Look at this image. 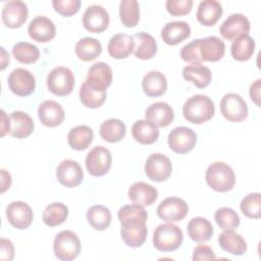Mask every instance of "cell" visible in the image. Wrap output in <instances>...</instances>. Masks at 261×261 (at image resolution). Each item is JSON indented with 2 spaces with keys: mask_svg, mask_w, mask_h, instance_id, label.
Wrapping results in <instances>:
<instances>
[{
  "mask_svg": "<svg viewBox=\"0 0 261 261\" xmlns=\"http://www.w3.org/2000/svg\"><path fill=\"white\" fill-rule=\"evenodd\" d=\"M125 124L117 118H109L100 125L101 138L109 143H116L122 140L125 136Z\"/></svg>",
  "mask_w": 261,
  "mask_h": 261,
  "instance_id": "cell-37",
  "label": "cell"
},
{
  "mask_svg": "<svg viewBox=\"0 0 261 261\" xmlns=\"http://www.w3.org/2000/svg\"><path fill=\"white\" fill-rule=\"evenodd\" d=\"M242 213L252 219H259L261 217V194L251 193L247 195L240 205Z\"/></svg>",
  "mask_w": 261,
  "mask_h": 261,
  "instance_id": "cell-43",
  "label": "cell"
},
{
  "mask_svg": "<svg viewBox=\"0 0 261 261\" xmlns=\"http://www.w3.org/2000/svg\"><path fill=\"white\" fill-rule=\"evenodd\" d=\"M199 44H200V39H197L185 45L180 50L181 59L186 62L201 63L202 59L199 53Z\"/></svg>",
  "mask_w": 261,
  "mask_h": 261,
  "instance_id": "cell-47",
  "label": "cell"
},
{
  "mask_svg": "<svg viewBox=\"0 0 261 261\" xmlns=\"http://www.w3.org/2000/svg\"><path fill=\"white\" fill-rule=\"evenodd\" d=\"M74 74L65 66L54 67L47 76V88L56 96L69 95L74 88Z\"/></svg>",
  "mask_w": 261,
  "mask_h": 261,
  "instance_id": "cell-6",
  "label": "cell"
},
{
  "mask_svg": "<svg viewBox=\"0 0 261 261\" xmlns=\"http://www.w3.org/2000/svg\"><path fill=\"white\" fill-rule=\"evenodd\" d=\"M80 0H53L52 5L56 12L63 16H71L75 14L81 7Z\"/></svg>",
  "mask_w": 261,
  "mask_h": 261,
  "instance_id": "cell-45",
  "label": "cell"
},
{
  "mask_svg": "<svg viewBox=\"0 0 261 261\" xmlns=\"http://www.w3.org/2000/svg\"><path fill=\"white\" fill-rule=\"evenodd\" d=\"M255 51L254 39L247 35H242L233 40L230 46V54L234 60L247 61L249 60Z\"/></svg>",
  "mask_w": 261,
  "mask_h": 261,
  "instance_id": "cell-35",
  "label": "cell"
},
{
  "mask_svg": "<svg viewBox=\"0 0 261 261\" xmlns=\"http://www.w3.org/2000/svg\"><path fill=\"white\" fill-rule=\"evenodd\" d=\"M56 177L64 187L73 188L81 185L84 179V172L76 161L65 159L59 163L56 169Z\"/></svg>",
  "mask_w": 261,
  "mask_h": 261,
  "instance_id": "cell-17",
  "label": "cell"
},
{
  "mask_svg": "<svg viewBox=\"0 0 261 261\" xmlns=\"http://www.w3.org/2000/svg\"><path fill=\"white\" fill-rule=\"evenodd\" d=\"M93 139L94 133L92 128L87 125H76L72 127L67 135L68 145L76 151L86 150L92 144Z\"/></svg>",
  "mask_w": 261,
  "mask_h": 261,
  "instance_id": "cell-34",
  "label": "cell"
},
{
  "mask_svg": "<svg viewBox=\"0 0 261 261\" xmlns=\"http://www.w3.org/2000/svg\"><path fill=\"white\" fill-rule=\"evenodd\" d=\"M220 112L228 121L240 122L247 118L249 109L242 96L236 93H227L220 101Z\"/></svg>",
  "mask_w": 261,
  "mask_h": 261,
  "instance_id": "cell-7",
  "label": "cell"
},
{
  "mask_svg": "<svg viewBox=\"0 0 261 261\" xmlns=\"http://www.w3.org/2000/svg\"><path fill=\"white\" fill-rule=\"evenodd\" d=\"M172 171L170 159L161 153H154L148 157L145 163V173L155 182L166 180Z\"/></svg>",
  "mask_w": 261,
  "mask_h": 261,
  "instance_id": "cell-10",
  "label": "cell"
},
{
  "mask_svg": "<svg viewBox=\"0 0 261 261\" xmlns=\"http://www.w3.org/2000/svg\"><path fill=\"white\" fill-rule=\"evenodd\" d=\"M53 251L57 259L71 261L81 253V242L79 237L71 230H61L53 242Z\"/></svg>",
  "mask_w": 261,
  "mask_h": 261,
  "instance_id": "cell-5",
  "label": "cell"
},
{
  "mask_svg": "<svg viewBox=\"0 0 261 261\" xmlns=\"http://www.w3.org/2000/svg\"><path fill=\"white\" fill-rule=\"evenodd\" d=\"M89 224L96 230H104L111 223V212L103 205H94L87 212Z\"/></svg>",
  "mask_w": 261,
  "mask_h": 261,
  "instance_id": "cell-38",
  "label": "cell"
},
{
  "mask_svg": "<svg viewBox=\"0 0 261 261\" xmlns=\"http://www.w3.org/2000/svg\"><path fill=\"white\" fill-rule=\"evenodd\" d=\"M214 219L222 229H233L240 225V216L228 207H221L214 213Z\"/></svg>",
  "mask_w": 261,
  "mask_h": 261,
  "instance_id": "cell-44",
  "label": "cell"
},
{
  "mask_svg": "<svg viewBox=\"0 0 261 261\" xmlns=\"http://www.w3.org/2000/svg\"><path fill=\"white\" fill-rule=\"evenodd\" d=\"M187 230L190 239L197 243L207 242L213 234V226L211 222L200 216L194 217L189 221Z\"/></svg>",
  "mask_w": 261,
  "mask_h": 261,
  "instance_id": "cell-33",
  "label": "cell"
},
{
  "mask_svg": "<svg viewBox=\"0 0 261 261\" xmlns=\"http://www.w3.org/2000/svg\"><path fill=\"white\" fill-rule=\"evenodd\" d=\"M222 15V6L216 0H204L200 2L197 10V19L206 27L214 25Z\"/></svg>",
  "mask_w": 261,
  "mask_h": 261,
  "instance_id": "cell-29",
  "label": "cell"
},
{
  "mask_svg": "<svg viewBox=\"0 0 261 261\" xmlns=\"http://www.w3.org/2000/svg\"><path fill=\"white\" fill-rule=\"evenodd\" d=\"M250 29V21L244 14L233 13L222 22L219 28V33L224 39L232 41L242 35H247Z\"/></svg>",
  "mask_w": 261,
  "mask_h": 261,
  "instance_id": "cell-18",
  "label": "cell"
},
{
  "mask_svg": "<svg viewBox=\"0 0 261 261\" xmlns=\"http://www.w3.org/2000/svg\"><path fill=\"white\" fill-rule=\"evenodd\" d=\"M68 216V208L60 202L49 204L43 212V221L47 226L53 227L62 224Z\"/></svg>",
  "mask_w": 261,
  "mask_h": 261,
  "instance_id": "cell-39",
  "label": "cell"
},
{
  "mask_svg": "<svg viewBox=\"0 0 261 261\" xmlns=\"http://www.w3.org/2000/svg\"><path fill=\"white\" fill-rule=\"evenodd\" d=\"M205 178L208 186L219 193L230 191L236 184L234 171L228 164L221 161H216L207 168Z\"/></svg>",
  "mask_w": 261,
  "mask_h": 261,
  "instance_id": "cell-3",
  "label": "cell"
},
{
  "mask_svg": "<svg viewBox=\"0 0 261 261\" xmlns=\"http://www.w3.org/2000/svg\"><path fill=\"white\" fill-rule=\"evenodd\" d=\"M1 52H2V60H1V69H4L6 67V64L9 63V55L5 52L4 48L1 47Z\"/></svg>",
  "mask_w": 261,
  "mask_h": 261,
  "instance_id": "cell-53",
  "label": "cell"
},
{
  "mask_svg": "<svg viewBox=\"0 0 261 261\" xmlns=\"http://www.w3.org/2000/svg\"><path fill=\"white\" fill-rule=\"evenodd\" d=\"M85 83L94 90L106 92L112 83V69L105 62L94 63L88 70Z\"/></svg>",
  "mask_w": 261,
  "mask_h": 261,
  "instance_id": "cell-15",
  "label": "cell"
},
{
  "mask_svg": "<svg viewBox=\"0 0 261 261\" xmlns=\"http://www.w3.org/2000/svg\"><path fill=\"white\" fill-rule=\"evenodd\" d=\"M215 113L213 101L206 95H194L182 106L184 117L191 123L201 124L210 120Z\"/></svg>",
  "mask_w": 261,
  "mask_h": 261,
  "instance_id": "cell-2",
  "label": "cell"
},
{
  "mask_svg": "<svg viewBox=\"0 0 261 261\" xmlns=\"http://www.w3.org/2000/svg\"><path fill=\"white\" fill-rule=\"evenodd\" d=\"M9 134V117L4 110H1V137Z\"/></svg>",
  "mask_w": 261,
  "mask_h": 261,
  "instance_id": "cell-52",
  "label": "cell"
},
{
  "mask_svg": "<svg viewBox=\"0 0 261 261\" xmlns=\"http://www.w3.org/2000/svg\"><path fill=\"white\" fill-rule=\"evenodd\" d=\"M12 54L15 60L23 64L35 63L40 57L38 47L29 42H18L12 47Z\"/></svg>",
  "mask_w": 261,
  "mask_h": 261,
  "instance_id": "cell-41",
  "label": "cell"
},
{
  "mask_svg": "<svg viewBox=\"0 0 261 261\" xmlns=\"http://www.w3.org/2000/svg\"><path fill=\"white\" fill-rule=\"evenodd\" d=\"M76 56L83 61H92L100 56L102 52L101 43L91 37H86L79 40L74 47Z\"/></svg>",
  "mask_w": 261,
  "mask_h": 261,
  "instance_id": "cell-36",
  "label": "cell"
},
{
  "mask_svg": "<svg viewBox=\"0 0 261 261\" xmlns=\"http://www.w3.org/2000/svg\"><path fill=\"white\" fill-rule=\"evenodd\" d=\"M119 16L122 24L134 28L140 20V6L136 0H122L119 4Z\"/></svg>",
  "mask_w": 261,
  "mask_h": 261,
  "instance_id": "cell-40",
  "label": "cell"
},
{
  "mask_svg": "<svg viewBox=\"0 0 261 261\" xmlns=\"http://www.w3.org/2000/svg\"><path fill=\"white\" fill-rule=\"evenodd\" d=\"M191 35L190 25L182 20L166 23L161 30V38L167 45H177Z\"/></svg>",
  "mask_w": 261,
  "mask_h": 261,
  "instance_id": "cell-26",
  "label": "cell"
},
{
  "mask_svg": "<svg viewBox=\"0 0 261 261\" xmlns=\"http://www.w3.org/2000/svg\"><path fill=\"white\" fill-rule=\"evenodd\" d=\"M192 259L194 261H208L215 260L216 256L213 250L207 245H198L193 252Z\"/></svg>",
  "mask_w": 261,
  "mask_h": 261,
  "instance_id": "cell-48",
  "label": "cell"
},
{
  "mask_svg": "<svg viewBox=\"0 0 261 261\" xmlns=\"http://www.w3.org/2000/svg\"><path fill=\"white\" fill-rule=\"evenodd\" d=\"M38 116L41 122L48 127H56L64 120L62 106L53 100H46L38 107Z\"/></svg>",
  "mask_w": 261,
  "mask_h": 261,
  "instance_id": "cell-20",
  "label": "cell"
},
{
  "mask_svg": "<svg viewBox=\"0 0 261 261\" xmlns=\"http://www.w3.org/2000/svg\"><path fill=\"white\" fill-rule=\"evenodd\" d=\"M182 76L186 81L192 82L197 88L204 89L210 84L212 73L207 66L201 63H192L182 68Z\"/></svg>",
  "mask_w": 261,
  "mask_h": 261,
  "instance_id": "cell-31",
  "label": "cell"
},
{
  "mask_svg": "<svg viewBox=\"0 0 261 261\" xmlns=\"http://www.w3.org/2000/svg\"><path fill=\"white\" fill-rule=\"evenodd\" d=\"M8 87L13 94L25 97L35 91L36 80L30 70L15 68L8 75Z\"/></svg>",
  "mask_w": 261,
  "mask_h": 261,
  "instance_id": "cell-12",
  "label": "cell"
},
{
  "mask_svg": "<svg viewBox=\"0 0 261 261\" xmlns=\"http://www.w3.org/2000/svg\"><path fill=\"white\" fill-rule=\"evenodd\" d=\"M28 15V6L20 0H11L6 2L1 13L3 23L10 29L20 28L25 22Z\"/></svg>",
  "mask_w": 261,
  "mask_h": 261,
  "instance_id": "cell-14",
  "label": "cell"
},
{
  "mask_svg": "<svg viewBox=\"0 0 261 261\" xmlns=\"http://www.w3.org/2000/svg\"><path fill=\"white\" fill-rule=\"evenodd\" d=\"M156 212L160 219L167 222H176L187 216L189 206L186 201L180 198L168 197L158 205Z\"/></svg>",
  "mask_w": 261,
  "mask_h": 261,
  "instance_id": "cell-11",
  "label": "cell"
},
{
  "mask_svg": "<svg viewBox=\"0 0 261 261\" xmlns=\"http://www.w3.org/2000/svg\"><path fill=\"white\" fill-rule=\"evenodd\" d=\"M260 89H261V80L258 79L250 86V98L257 105L260 106Z\"/></svg>",
  "mask_w": 261,
  "mask_h": 261,
  "instance_id": "cell-50",
  "label": "cell"
},
{
  "mask_svg": "<svg viewBox=\"0 0 261 261\" xmlns=\"http://www.w3.org/2000/svg\"><path fill=\"white\" fill-rule=\"evenodd\" d=\"M166 10L172 16H181L190 13L193 7L192 0H167Z\"/></svg>",
  "mask_w": 261,
  "mask_h": 261,
  "instance_id": "cell-46",
  "label": "cell"
},
{
  "mask_svg": "<svg viewBox=\"0 0 261 261\" xmlns=\"http://www.w3.org/2000/svg\"><path fill=\"white\" fill-rule=\"evenodd\" d=\"M167 143L173 152L177 154H187L196 146L197 134L190 127L177 126L169 133Z\"/></svg>",
  "mask_w": 261,
  "mask_h": 261,
  "instance_id": "cell-9",
  "label": "cell"
},
{
  "mask_svg": "<svg viewBox=\"0 0 261 261\" xmlns=\"http://www.w3.org/2000/svg\"><path fill=\"white\" fill-rule=\"evenodd\" d=\"M28 33L34 41L47 43L55 37L56 28L50 18L44 15H39L31 20L28 28Z\"/></svg>",
  "mask_w": 261,
  "mask_h": 261,
  "instance_id": "cell-19",
  "label": "cell"
},
{
  "mask_svg": "<svg viewBox=\"0 0 261 261\" xmlns=\"http://www.w3.org/2000/svg\"><path fill=\"white\" fill-rule=\"evenodd\" d=\"M109 13L101 5L89 6L83 15L84 28L91 33H102L109 24Z\"/></svg>",
  "mask_w": 261,
  "mask_h": 261,
  "instance_id": "cell-16",
  "label": "cell"
},
{
  "mask_svg": "<svg viewBox=\"0 0 261 261\" xmlns=\"http://www.w3.org/2000/svg\"><path fill=\"white\" fill-rule=\"evenodd\" d=\"M127 196L134 204L144 207L152 205L157 200L158 192L153 186L144 181H138L129 187Z\"/></svg>",
  "mask_w": 261,
  "mask_h": 261,
  "instance_id": "cell-21",
  "label": "cell"
},
{
  "mask_svg": "<svg viewBox=\"0 0 261 261\" xmlns=\"http://www.w3.org/2000/svg\"><path fill=\"white\" fill-rule=\"evenodd\" d=\"M218 244L223 251L231 255L241 256L247 251L246 241L232 229H224L218 237Z\"/></svg>",
  "mask_w": 261,
  "mask_h": 261,
  "instance_id": "cell-27",
  "label": "cell"
},
{
  "mask_svg": "<svg viewBox=\"0 0 261 261\" xmlns=\"http://www.w3.org/2000/svg\"><path fill=\"white\" fill-rule=\"evenodd\" d=\"M79 96L84 106L94 109V108H99L104 104V102L106 101L107 93L94 90L84 82V84L80 88Z\"/></svg>",
  "mask_w": 261,
  "mask_h": 261,
  "instance_id": "cell-42",
  "label": "cell"
},
{
  "mask_svg": "<svg viewBox=\"0 0 261 261\" xmlns=\"http://www.w3.org/2000/svg\"><path fill=\"white\" fill-rule=\"evenodd\" d=\"M145 117L158 127H166L172 122L174 112L169 104L159 101L151 104L147 108Z\"/></svg>",
  "mask_w": 261,
  "mask_h": 261,
  "instance_id": "cell-22",
  "label": "cell"
},
{
  "mask_svg": "<svg viewBox=\"0 0 261 261\" xmlns=\"http://www.w3.org/2000/svg\"><path fill=\"white\" fill-rule=\"evenodd\" d=\"M184 240L181 229L172 222L159 224L153 232V245L160 252L177 250Z\"/></svg>",
  "mask_w": 261,
  "mask_h": 261,
  "instance_id": "cell-4",
  "label": "cell"
},
{
  "mask_svg": "<svg viewBox=\"0 0 261 261\" xmlns=\"http://www.w3.org/2000/svg\"><path fill=\"white\" fill-rule=\"evenodd\" d=\"M135 41L134 54L142 60L151 59L157 52V43L148 33L139 32L133 36Z\"/></svg>",
  "mask_w": 261,
  "mask_h": 261,
  "instance_id": "cell-32",
  "label": "cell"
},
{
  "mask_svg": "<svg viewBox=\"0 0 261 261\" xmlns=\"http://www.w3.org/2000/svg\"><path fill=\"white\" fill-rule=\"evenodd\" d=\"M8 222L16 229L28 228L34 219L32 208L22 201L11 202L6 208Z\"/></svg>",
  "mask_w": 261,
  "mask_h": 261,
  "instance_id": "cell-13",
  "label": "cell"
},
{
  "mask_svg": "<svg viewBox=\"0 0 261 261\" xmlns=\"http://www.w3.org/2000/svg\"><path fill=\"white\" fill-rule=\"evenodd\" d=\"M9 134L16 139L29 137L35 127L32 117L22 111H13L9 114Z\"/></svg>",
  "mask_w": 261,
  "mask_h": 261,
  "instance_id": "cell-24",
  "label": "cell"
},
{
  "mask_svg": "<svg viewBox=\"0 0 261 261\" xmlns=\"http://www.w3.org/2000/svg\"><path fill=\"white\" fill-rule=\"evenodd\" d=\"M11 186V175L6 170H1V193H4Z\"/></svg>",
  "mask_w": 261,
  "mask_h": 261,
  "instance_id": "cell-51",
  "label": "cell"
},
{
  "mask_svg": "<svg viewBox=\"0 0 261 261\" xmlns=\"http://www.w3.org/2000/svg\"><path fill=\"white\" fill-rule=\"evenodd\" d=\"M117 215L121 224L120 236L125 245L132 248L141 247L148 234L147 211L143 206L133 204L122 206Z\"/></svg>",
  "mask_w": 261,
  "mask_h": 261,
  "instance_id": "cell-1",
  "label": "cell"
},
{
  "mask_svg": "<svg viewBox=\"0 0 261 261\" xmlns=\"http://www.w3.org/2000/svg\"><path fill=\"white\" fill-rule=\"evenodd\" d=\"M135 49L133 36L126 34H117L110 38L107 50L109 55L115 59H124L128 57Z\"/></svg>",
  "mask_w": 261,
  "mask_h": 261,
  "instance_id": "cell-25",
  "label": "cell"
},
{
  "mask_svg": "<svg viewBox=\"0 0 261 261\" xmlns=\"http://www.w3.org/2000/svg\"><path fill=\"white\" fill-rule=\"evenodd\" d=\"M199 53L202 61H218L224 56L225 44L222 40L214 36L200 39Z\"/></svg>",
  "mask_w": 261,
  "mask_h": 261,
  "instance_id": "cell-23",
  "label": "cell"
},
{
  "mask_svg": "<svg viewBox=\"0 0 261 261\" xmlns=\"http://www.w3.org/2000/svg\"><path fill=\"white\" fill-rule=\"evenodd\" d=\"M112 164L110 151L103 146H96L90 150L86 157V167L93 176H102L106 174Z\"/></svg>",
  "mask_w": 261,
  "mask_h": 261,
  "instance_id": "cell-8",
  "label": "cell"
},
{
  "mask_svg": "<svg viewBox=\"0 0 261 261\" xmlns=\"http://www.w3.org/2000/svg\"><path fill=\"white\" fill-rule=\"evenodd\" d=\"M133 138L143 145H151L159 138L158 126L147 119L137 120L132 127Z\"/></svg>",
  "mask_w": 261,
  "mask_h": 261,
  "instance_id": "cell-30",
  "label": "cell"
},
{
  "mask_svg": "<svg viewBox=\"0 0 261 261\" xmlns=\"http://www.w3.org/2000/svg\"><path fill=\"white\" fill-rule=\"evenodd\" d=\"M142 89L149 97L162 96L167 90V80L162 72L158 70H151L144 75Z\"/></svg>",
  "mask_w": 261,
  "mask_h": 261,
  "instance_id": "cell-28",
  "label": "cell"
},
{
  "mask_svg": "<svg viewBox=\"0 0 261 261\" xmlns=\"http://www.w3.org/2000/svg\"><path fill=\"white\" fill-rule=\"evenodd\" d=\"M14 257V247L11 241L7 239L0 240V259L4 261H11Z\"/></svg>",
  "mask_w": 261,
  "mask_h": 261,
  "instance_id": "cell-49",
  "label": "cell"
}]
</instances>
